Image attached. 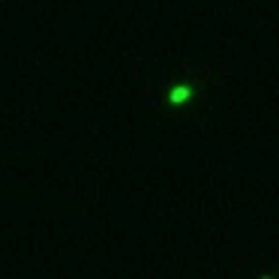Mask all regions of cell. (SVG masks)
Listing matches in <instances>:
<instances>
[{
  "label": "cell",
  "mask_w": 279,
  "mask_h": 279,
  "mask_svg": "<svg viewBox=\"0 0 279 279\" xmlns=\"http://www.w3.org/2000/svg\"><path fill=\"white\" fill-rule=\"evenodd\" d=\"M189 96H192V87H189V84H177V87H174V90L168 93V99H171V102H174V105H177V102H186V99H189Z\"/></svg>",
  "instance_id": "1"
}]
</instances>
